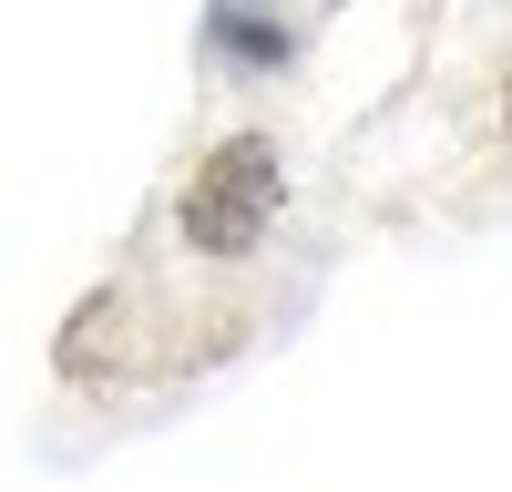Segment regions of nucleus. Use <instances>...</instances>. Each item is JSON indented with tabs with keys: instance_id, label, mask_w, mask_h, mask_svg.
I'll return each mask as SVG.
<instances>
[{
	"instance_id": "nucleus-1",
	"label": "nucleus",
	"mask_w": 512,
	"mask_h": 492,
	"mask_svg": "<svg viewBox=\"0 0 512 492\" xmlns=\"http://www.w3.org/2000/svg\"><path fill=\"white\" fill-rule=\"evenodd\" d=\"M267 205H277L267 144H226L216 164H205V185L185 195V236H195V246H246L256 226H267Z\"/></svg>"
}]
</instances>
